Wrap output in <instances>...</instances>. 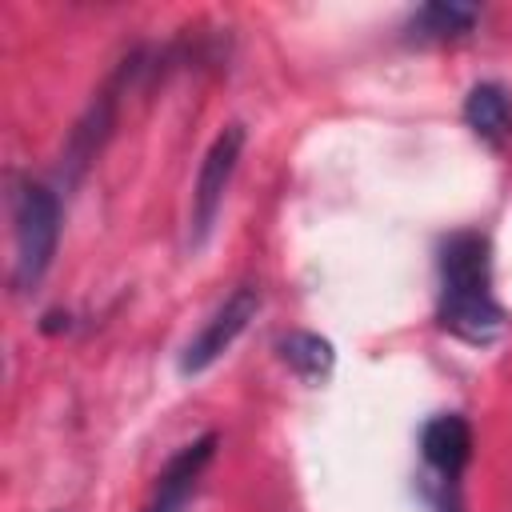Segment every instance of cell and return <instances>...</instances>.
<instances>
[{"mask_svg": "<svg viewBox=\"0 0 512 512\" xmlns=\"http://www.w3.org/2000/svg\"><path fill=\"white\" fill-rule=\"evenodd\" d=\"M256 312H260V288L256 284H236L212 312H208V320L196 328V336L184 344V352H180V376H200V372H208L240 336H244V328L256 320Z\"/></svg>", "mask_w": 512, "mask_h": 512, "instance_id": "cell-4", "label": "cell"}, {"mask_svg": "<svg viewBox=\"0 0 512 512\" xmlns=\"http://www.w3.org/2000/svg\"><path fill=\"white\" fill-rule=\"evenodd\" d=\"M420 456L440 480H456L472 460V428L460 412H440L420 428Z\"/></svg>", "mask_w": 512, "mask_h": 512, "instance_id": "cell-6", "label": "cell"}, {"mask_svg": "<svg viewBox=\"0 0 512 512\" xmlns=\"http://www.w3.org/2000/svg\"><path fill=\"white\" fill-rule=\"evenodd\" d=\"M436 324L472 348L496 344L508 328V312L492 292V248L480 232H452L440 244Z\"/></svg>", "mask_w": 512, "mask_h": 512, "instance_id": "cell-1", "label": "cell"}, {"mask_svg": "<svg viewBox=\"0 0 512 512\" xmlns=\"http://www.w3.org/2000/svg\"><path fill=\"white\" fill-rule=\"evenodd\" d=\"M212 456H216V432H204V436L180 444L168 456V464L156 472L152 496L144 500L140 512H184V504L192 500V492H196L204 468L212 464Z\"/></svg>", "mask_w": 512, "mask_h": 512, "instance_id": "cell-5", "label": "cell"}, {"mask_svg": "<svg viewBox=\"0 0 512 512\" xmlns=\"http://www.w3.org/2000/svg\"><path fill=\"white\" fill-rule=\"evenodd\" d=\"M240 156H244V124H224L196 168L192 208H188V248L192 252H200L208 244V236L220 220L224 196L232 188V176L240 168Z\"/></svg>", "mask_w": 512, "mask_h": 512, "instance_id": "cell-3", "label": "cell"}, {"mask_svg": "<svg viewBox=\"0 0 512 512\" xmlns=\"http://www.w3.org/2000/svg\"><path fill=\"white\" fill-rule=\"evenodd\" d=\"M464 124L484 144H504L508 132H512V100H508V92L500 84H492V80L472 84L468 96H464Z\"/></svg>", "mask_w": 512, "mask_h": 512, "instance_id": "cell-7", "label": "cell"}, {"mask_svg": "<svg viewBox=\"0 0 512 512\" xmlns=\"http://www.w3.org/2000/svg\"><path fill=\"white\" fill-rule=\"evenodd\" d=\"M476 8L472 4H460V0H432L424 8L412 12L408 20V32L416 40H456V36H468L472 24H476Z\"/></svg>", "mask_w": 512, "mask_h": 512, "instance_id": "cell-9", "label": "cell"}, {"mask_svg": "<svg viewBox=\"0 0 512 512\" xmlns=\"http://www.w3.org/2000/svg\"><path fill=\"white\" fill-rule=\"evenodd\" d=\"M8 216H12V288L32 292L48 276L60 244V196L32 176H16L8 188Z\"/></svg>", "mask_w": 512, "mask_h": 512, "instance_id": "cell-2", "label": "cell"}, {"mask_svg": "<svg viewBox=\"0 0 512 512\" xmlns=\"http://www.w3.org/2000/svg\"><path fill=\"white\" fill-rule=\"evenodd\" d=\"M276 356H280V364H288V368H292L300 380H308V384H324V380L332 376V368H336V348H332V340L320 336V332H308V328L284 332V336L276 340Z\"/></svg>", "mask_w": 512, "mask_h": 512, "instance_id": "cell-8", "label": "cell"}]
</instances>
